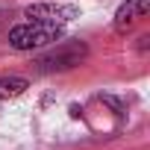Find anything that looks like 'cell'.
I'll use <instances>...</instances> for the list:
<instances>
[{"mask_svg":"<svg viewBox=\"0 0 150 150\" xmlns=\"http://www.w3.org/2000/svg\"><path fill=\"white\" fill-rule=\"evenodd\" d=\"M59 35H62V27L41 24V21H27V24H18L15 30H9V47L38 50V47H47V44L59 41Z\"/></svg>","mask_w":150,"mask_h":150,"instance_id":"cell-1","label":"cell"},{"mask_svg":"<svg viewBox=\"0 0 150 150\" xmlns=\"http://www.w3.org/2000/svg\"><path fill=\"white\" fill-rule=\"evenodd\" d=\"M86 56H88V47H86L83 41H65V44H59L56 50H50V53L38 56L33 65H35V71H38V74H56V71L77 68Z\"/></svg>","mask_w":150,"mask_h":150,"instance_id":"cell-2","label":"cell"},{"mask_svg":"<svg viewBox=\"0 0 150 150\" xmlns=\"http://www.w3.org/2000/svg\"><path fill=\"white\" fill-rule=\"evenodd\" d=\"M27 21H41V24H53V27H65L68 21L77 18V9L68 3H35L27 12Z\"/></svg>","mask_w":150,"mask_h":150,"instance_id":"cell-3","label":"cell"},{"mask_svg":"<svg viewBox=\"0 0 150 150\" xmlns=\"http://www.w3.org/2000/svg\"><path fill=\"white\" fill-rule=\"evenodd\" d=\"M147 6H150V0H127V3L115 12V30H118V33L132 30V27L147 15Z\"/></svg>","mask_w":150,"mask_h":150,"instance_id":"cell-4","label":"cell"},{"mask_svg":"<svg viewBox=\"0 0 150 150\" xmlns=\"http://www.w3.org/2000/svg\"><path fill=\"white\" fill-rule=\"evenodd\" d=\"M30 88V83L24 77H3L0 80V100H6V97H18Z\"/></svg>","mask_w":150,"mask_h":150,"instance_id":"cell-5","label":"cell"}]
</instances>
